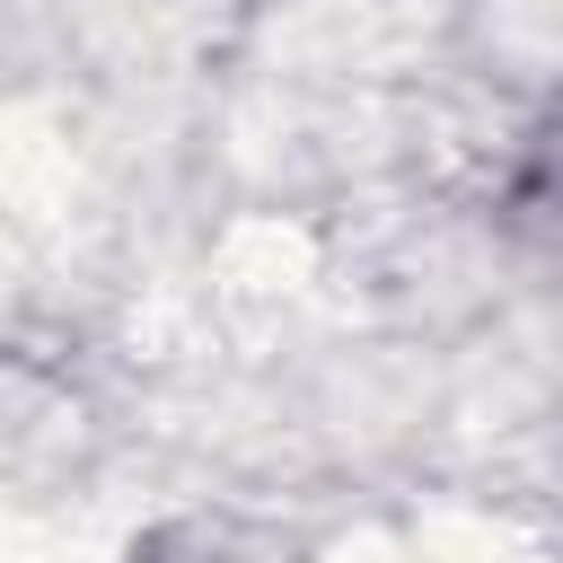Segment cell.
<instances>
[{"label":"cell","mask_w":563,"mask_h":563,"mask_svg":"<svg viewBox=\"0 0 563 563\" xmlns=\"http://www.w3.org/2000/svg\"><path fill=\"white\" fill-rule=\"evenodd\" d=\"M537 194H545V202H563V132L537 150Z\"/></svg>","instance_id":"6da1fadb"}]
</instances>
